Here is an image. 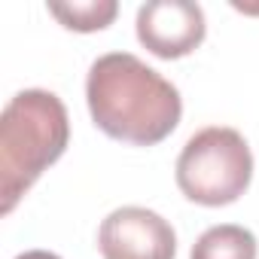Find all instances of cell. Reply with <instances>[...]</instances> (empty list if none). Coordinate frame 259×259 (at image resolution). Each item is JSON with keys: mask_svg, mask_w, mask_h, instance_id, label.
<instances>
[{"mask_svg": "<svg viewBox=\"0 0 259 259\" xmlns=\"http://www.w3.org/2000/svg\"><path fill=\"white\" fill-rule=\"evenodd\" d=\"M85 101L107 138L135 147L162 144L183 116L177 85L132 52H107L89 67Z\"/></svg>", "mask_w": 259, "mask_h": 259, "instance_id": "6da1fadb", "label": "cell"}, {"mask_svg": "<svg viewBox=\"0 0 259 259\" xmlns=\"http://www.w3.org/2000/svg\"><path fill=\"white\" fill-rule=\"evenodd\" d=\"M98 250L104 259H174L177 235L156 210L128 204L101 223Z\"/></svg>", "mask_w": 259, "mask_h": 259, "instance_id": "277c9868", "label": "cell"}, {"mask_svg": "<svg viewBox=\"0 0 259 259\" xmlns=\"http://www.w3.org/2000/svg\"><path fill=\"white\" fill-rule=\"evenodd\" d=\"M49 13L67 28V31H79V34H89V31H101L107 28L119 7L116 0H73V4H49Z\"/></svg>", "mask_w": 259, "mask_h": 259, "instance_id": "52a82bcc", "label": "cell"}, {"mask_svg": "<svg viewBox=\"0 0 259 259\" xmlns=\"http://www.w3.org/2000/svg\"><path fill=\"white\" fill-rule=\"evenodd\" d=\"M16 259H61V256H55V253H49V250H25V253H19Z\"/></svg>", "mask_w": 259, "mask_h": 259, "instance_id": "ba28073f", "label": "cell"}, {"mask_svg": "<svg viewBox=\"0 0 259 259\" xmlns=\"http://www.w3.org/2000/svg\"><path fill=\"white\" fill-rule=\"evenodd\" d=\"M70 141V119L58 95L19 92L0 116V213H13L34 180L55 165Z\"/></svg>", "mask_w": 259, "mask_h": 259, "instance_id": "7a4b0ae2", "label": "cell"}, {"mask_svg": "<svg viewBox=\"0 0 259 259\" xmlns=\"http://www.w3.org/2000/svg\"><path fill=\"white\" fill-rule=\"evenodd\" d=\"M256 256H259L256 235L235 223L210 226L192 244V253H189V259H256Z\"/></svg>", "mask_w": 259, "mask_h": 259, "instance_id": "8992f818", "label": "cell"}, {"mask_svg": "<svg viewBox=\"0 0 259 259\" xmlns=\"http://www.w3.org/2000/svg\"><path fill=\"white\" fill-rule=\"evenodd\" d=\"M204 10L192 0H150L138 10V40L156 58H183L204 40Z\"/></svg>", "mask_w": 259, "mask_h": 259, "instance_id": "5b68a950", "label": "cell"}, {"mask_svg": "<svg viewBox=\"0 0 259 259\" xmlns=\"http://www.w3.org/2000/svg\"><path fill=\"white\" fill-rule=\"evenodd\" d=\"M253 177V153L241 132L210 125L192 135L177 159L180 192L204 207L238 201Z\"/></svg>", "mask_w": 259, "mask_h": 259, "instance_id": "3957f363", "label": "cell"}]
</instances>
